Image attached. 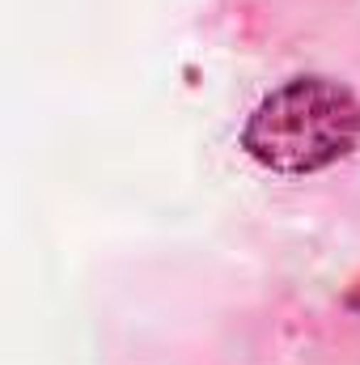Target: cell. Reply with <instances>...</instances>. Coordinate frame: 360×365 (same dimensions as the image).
<instances>
[{
	"mask_svg": "<svg viewBox=\"0 0 360 365\" xmlns=\"http://www.w3.org/2000/svg\"><path fill=\"white\" fill-rule=\"evenodd\" d=\"M360 145L356 93L331 77H292L242 128V149L271 175H318Z\"/></svg>",
	"mask_w": 360,
	"mask_h": 365,
	"instance_id": "1",
	"label": "cell"
},
{
	"mask_svg": "<svg viewBox=\"0 0 360 365\" xmlns=\"http://www.w3.org/2000/svg\"><path fill=\"white\" fill-rule=\"evenodd\" d=\"M348 306H352V310L360 314V293H352V297H348Z\"/></svg>",
	"mask_w": 360,
	"mask_h": 365,
	"instance_id": "2",
	"label": "cell"
}]
</instances>
